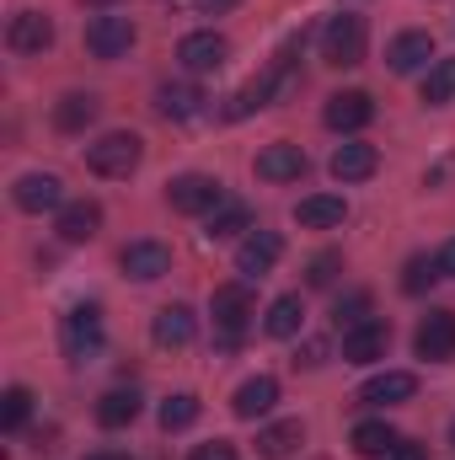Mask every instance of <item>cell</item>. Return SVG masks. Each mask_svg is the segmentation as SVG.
Instances as JSON below:
<instances>
[{"label":"cell","mask_w":455,"mask_h":460,"mask_svg":"<svg viewBox=\"0 0 455 460\" xmlns=\"http://www.w3.org/2000/svg\"><path fill=\"white\" fill-rule=\"evenodd\" d=\"M103 311L97 305H76V311H65V322H59V353L70 358V364H86V358H97L103 353Z\"/></svg>","instance_id":"obj_1"},{"label":"cell","mask_w":455,"mask_h":460,"mask_svg":"<svg viewBox=\"0 0 455 460\" xmlns=\"http://www.w3.org/2000/svg\"><path fill=\"white\" fill-rule=\"evenodd\" d=\"M364 43H370V27H364V16H353V11H338V16H327V27H322V59L327 65H359L364 59Z\"/></svg>","instance_id":"obj_2"},{"label":"cell","mask_w":455,"mask_h":460,"mask_svg":"<svg viewBox=\"0 0 455 460\" xmlns=\"http://www.w3.org/2000/svg\"><path fill=\"white\" fill-rule=\"evenodd\" d=\"M139 155H145V139L139 134H103L97 145H86V166L97 172V177H129L134 166H139Z\"/></svg>","instance_id":"obj_3"},{"label":"cell","mask_w":455,"mask_h":460,"mask_svg":"<svg viewBox=\"0 0 455 460\" xmlns=\"http://www.w3.org/2000/svg\"><path fill=\"white\" fill-rule=\"evenodd\" d=\"M166 204L177 215H215L226 204V188L215 177H204V172H183V177L166 182Z\"/></svg>","instance_id":"obj_4"},{"label":"cell","mask_w":455,"mask_h":460,"mask_svg":"<svg viewBox=\"0 0 455 460\" xmlns=\"http://www.w3.org/2000/svg\"><path fill=\"white\" fill-rule=\"evenodd\" d=\"M252 289L246 284H220L215 289V300H210V316H215V332L226 338V343H236L241 332H246V322H252Z\"/></svg>","instance_id":"obj_5"},{"label":"cell","mask_w":455,"mask_h":460,"mask_svg":"<svg viewBox=\"0 0 455 460\" xmlns=\"http://www.w3.org/2000/svg\"><path fill=\"white\" fill-rule=\"evenodd\" d=\"M279 257H284L279 230H246L241 246H236V273H241V279H268V273L279 268Z\"/></svg>","instance_id":"obj_6"},{"label":"cell","mask_w":455,"mask_h":460,"mask_svg":"<svg viewBox=\"0 0 455 460\" xmlns=\"http://www.w3.org/2000/svg\"><path fill=\"white\" fill-rule=\"evenodd\" d=\"M86 49L97 59H123L134 49V22L129 16H92L86 22Z\"/></svg>","instance_id":"obj_7"},{"label":"cell","mask_w":455,"mask_h":460,"mask_svg":"<svg viewBox=\"0 0 455 460\" xmlns=\"http://www.w3.org/2000/svg\"><path fill=\"white\" fill-rule=\"evenodd\" d=\"M413 348H418V358H429V364L455 358V311H429V316L418 322Z\"/></svg>","instance_id":"obj_8"},{"label":"cell","mask_w":455,"mask_h":460,"mask_svg":"<svg viewBox=\"0 0 455 460\" xmlns=\"http://www.w3.org/2000/svg\"><path fill=\"white\" fill-rule=\"evenodd\" d=\"M118 268H123L129 279H139V284H156V279L172 273V252H166L161 241H129L123 257H118Z\"/></svg>","instance_id":"obj_9"},{"label":"cell","mask_w":455,"mask_h":460,"mask_svg":"<svg viewBox=\"0 0 455 460\" xmlns=\"http://www.w3.org/2000/svg\"><path fill=\"white\" fill-rule=\"evenodd\" d=\"M177 59H183V70H193V75H210V70H220L230 59V43L220 32H188L183 43H177Z\"/></svg>","instance_id":"obj_10"},{"label":"cell","mask_w":455,"mask_h":460,"mask_svg":"<svg viewBox=\"0 0 455 460\" xmlns=\"http://www.w3.org/2000/svg\"><path fill=\"white\" fill-rule=\"evenodd\" d=\"M54 43V22L43 11H16L11 27H5V49L11 54H43Z\"/></svg>","instance_id":"obj_11"},{"label":"cell","mask_w":455,"mask_h":460,"mask_svg":"<svg viewBox=\"0 0 455 460\" xmlns=\"http://www.w3.org/2000/svg\"><path fill=\"white\" fill-rule=\"evenodd\" d=\"M11 199H16V209H27V215L65 209V193H59V177H54V172H27V177H16Z\"/></svg>","instance_id":"obj_12"},{"label":"cell","mask_w":455,"mask_h":460,"mask_svg":"<svg viewBox=\"0 0 455 460\" xmlns=\"http://www.w3.org/2000/svg\"><path fill=\"white\" fill-rule=\"evenodd\" d=\"M386 343H391V327L370 316V322H359V327L343 332V358L348 364H375V358H386Z\"/></svg>","instance_id":"obj_13"},{"label":"cell","mask_w":455,"mask_h":460,"mask_svg":"<svg viewBox=\"0 0 455 460\" xmlns=\"http://www.w3.org/2000/svg\"><path fill=\"white\" fill-rule=\"evenodd\" d=\"M257 177H263V182H300V177H306V150L290 145V139L268 145V150L257 155Z\"/></svg>","instance_id":"obj_14"},{"label":"cell","mask_w":455,"mask_h":460,"mask_svg":"<svg viewBox=\"0 0 455 460\" xmlns=\"http://www.w3.org/2000/svg\"><path fill=\"white\" fill-rule=\"evenodd\" d=\"M150 338H156V348H188L199 338V316L188 305H161L150 322Z\"/></svg>","instance_id":"obj_15"},{"label":"cell","mask_w":455,"mask_h":460,"mask_svg":"<svg viewBox=\"0 0 455 460\" xmlns=\"http://www.w3.org/2000/svg\"><path fill=\"white\" fill-rule=\"evenodd\" d=\"M327 128H338V134H359L370 118H375V102H370V92H338V97H327Z\"/></svg>","instance_id":"obj_16"},{"label":"cell","mask_w":455,"mask_h":460,"mask_svg":"<svg viewBox=\"0 0 455 460\" xmlns=\"http://www.w3.org/2000/svg\"><path fill=\"white\" fill-rule=\"evenodd\" d=\"M375 166H380V150H375V145H359V139L338 145L333 161H327V172H333L338 182H364V177H375Z\"/></svg>","instance_id":"obj_17"},{"label":"cell","mask_w":455,"mask_h":460,"mask_svg":"<svg viewBox=\"0 0 455 460\" xmlns=\"http://www.w3.org/2000/svg\"><path fill=\"white\" fill-rule=\"evenodd\" d=\"M386 65H391L397 75H413V70L434 65V38H429V32H402V38H391Z\"/></svg>","instance_id":"obj_18"},{"label":"cell","mask_w":455,"mask_h":460,"mask_svg":"<svg viewBox=\"0 0 455 460\" xmlns=\"http://www.w3.org/2000/svg\"><path fill=\"white\" fill-rule=\"evenodd\" d=\"M413 391H418V380H413L407 369H386V375H370V380H364L359 402H370V407H397V402H413Z\"/></svg>","instance_id":"obj_19"},{"label":"cell","mask_w":455,"mask_h":460,"mask_svg":"<svg viewBox=\"0 0 455 460\" xmlns=\"http://www.w3.org/2000/svg\"><path fill=\"white\" fill-rule=\"evenodd\" d=\"M54 230H59V241H70V246L92 241V235L103 230V204H92V199L65 204V209H59V220H54Z\"/></svg>","instance_id":"obj_20"},{"label":"cell","mask_w":455,"mask_h":460,"mask_svg":"<svg viewBox=\"0 0 455 460\" xmlns=\"http://www.w3.org/2000/svg\"><path fill=\"white\" fill-rule=\"evenodd\" d=\"M273 402H279V380H273V375H252V380L236 385V402H230V407H236V418L252 423V418L273 412Z\"/></svg>","instance_id":"obj_21"},{"label":"cell","mask_w":455,"mask_h":460,"mask_svg":"<svg viewBox=\"0 0 455 460\" xmlns=\"http://www.w3.org/2000/svg\"><path fill=\"white\" fill-rule=\"evenodd\" d=\"M348 445H353V456H364V460H386L397 445H402V439H397V429H391V423H380V418H364V423H353Z\"/></svg>","instance_id":"obj_22"},{"label":"cell","mask_w":455,"mask_h":460,"mask_svg":"<svg viewBox=\"0 0 455 460\" xmlns=\"http://www.w3.org/2000/svg\"><path fill=\"white\" fill-rule=\"evenodd\" d=\"M295 220L306 230H333L348 220V204H343L338 193H311V199H300L295 204Z\"/></svg>","instance_id":"obj_23"},{"label":"cell","mask_w":455,"mask_h":460,"mask_svg":"<svg viewBox=\"0 0 455 460\" xmlns=\"http://www.w3.org/2000/svg\"><path fill=\"white\" fill-rule=\"evenodd\" d=\"M295 445H306V429H300V418L268 423V429L257 434V456H263V460H284V456H295Z\"/></svg>","instance_id":"obj_24"},{"label":"cell","mask_w":455,"mask_h":460,"mask_svg":"<svg viewBox=\"0 0 455 460\" xmlns=\"http://www.w3.org/2000/svg\"><path fill=\"white\" fill-rule=\"evenodd\" d=\"M156 113L172 118V123H188V118L204 113V92L199 86H161L156 92Z\"/></svg>","instance_id":"obj_25"},{"label":"cell","mask_w":455,"mask_h":460,"mask_svg":"<svg viewBox=\"0 0 455 460\" xmlns=\"http://www.w3.org/2000/svg\"><path fill=\"white\" fill-rule=\"evenodd\" d=\"M97 108H103V102H97L92 92H70V97L54 102V128H59V134H81V128L97 118Z\"/></svg>","instance_id":"obj_26"},{"label":"cell","mask_w":455,"mask_h":460,"mask_svg":"<svg viewBox=\"0 0 455 460\" xmlns=\"http://www.w3.org/2000/svg\"><path fill=\"white\" fill-rule=\"evenodd\" d=\"M139 418V391L134 385H113L103 402H97V423L103 429H129Z\"/></svg>","instance_id":"obj_27"},{"label":"cell","mask_w":455,"mask_h":460,"mask_svg":"<svg viewBox=\"0 0 455 460\" xmlns=\"http://www.w3.org/2000/svg\"><path fill=\"white\" fill-rule=\"evenodd\" d=\"M306 327V305H300V295H279L273 305H268V316H263V332L268 338H295Z\"/></svg>","instance_id":"obj_28"},{"label":"cell","mask_w":455,"mask_h":460,"mask_svg":"<svg viewBox=\"0 0 455 460\" xmlns=\"http://www.w3.org/2000/svg\"><path fill=\"white\" fill-rule=\"evenodd\" d=\"M424 102H429V108L455 102V59H434V65H429V75H424Z\"/></svg>","instance_id":"obj_29"},{"label":"cell","mask_w":455,"mask_h":460,"mask_svg":"<svg viewBox=\"0 0 455 460\" xmlns=\"http://www.w3.org/2000/svg\"><path fill=\"white\" fill-rule=\"evenodd\" d=\"M27 418H32V391H27V385H11V391L0 396V429H5V434H22Z\"/></svg>","instance_id":"obj_30"},{"label":"cell","mask_w":455,"mask_h":460,"mask_svg":"<svg viewBox=\"0 0 455 460\" xmlns=\"http://www.w3.org/2000/svg\"><path fill=\"white\" fill-rule=\"evenodd\" d=\"M193 423H199V396L183 391V396H166V402H161V429H166V434H183V429H193Z\"/></svg>","instance_id":"obj_31"},{"label":"cell","mask_w":455,"mask_h":460,"mask_svg":"<svg viewBox=\"0 0 455 460\" xmlns=\"http://www.w3.org/2000/svg\"><path fill=\"white\" fill-rule=\"evenodd\" d=\"M434 279H445L440 257H407V268H402V289H407V295H424V289H434Z\"/></svg>","instance_id":"obj_32"},{"label":"cell","mask_w":455,"mask_h":460,"mask_svg":"<svg viewBox=\"0 0 455 460\" xmlns=\"http://www.w3.org/2000/svg\"><path fill=\"white\" fill-rule=\"evenodd\" d=\"M241 230H252V215H246V204H220V209L210 215V235H215V241H226V235H241Z\"/></svg>","instance_id":"obj_33"},{"label":"cell","mask_w":455,"mask_h":460,"mask_svg":"<svg viewBox=\"0 0 455 460\" xmlns=\"http://www.w3.org/2000/svg\"><path fill=\"white\" fill-rule=\"evenodd\" d=\"M338 273H343V252H317V257L306 262V284H311V289H327Z\"/></svg>","instance_id":"obj_34"},{"label":"cell","mask_w":455,"mask_h":460,"mask_svg":"<svg viewBox=\"0 0 455 460\" xmlns=\"http://www.w3.org/2000/svg\"><path fill=\"white\" fill-rule=\"evenodd\" d=\"M338 332H348V327H359V322H370V295H348V300H338Z\"/></svg>","instance_id":"obj_35"},{"label":"cell","mask_w":455,"mask_h":460,"mask_svg":"<svg viewBox=\"0 0 455 460\" xmlns=\"http://www.w3.org/2000/svg\"><path fill=\"white\" fill-rule=\"evenodd\" d=\"M188 460H236V445H226V439H215V445H199Z\"/></svg>","instance_id":"obj_36"},{"label":"cell","mask_w":455,"mask_h":460,"mask_svg":"<svg viewBox=\"0 0 455 460\" xmlns=\"http://www.w3.org/2000/svg\"><path fill=\"white\" fill-rule=\"evenodd\" d=\"M236 5H241V0H199L204 16H226V11H236Z\"/></svg>","instance_id":"obj_37"},{"label":"cell","mask_w":455,"mask_h":460,"mask_svg":"<svg viewBox=\"0 0 455 460\" xmlns=\"http://www.w3.org/2000/svg\"><path fill=\"white\" fill-rule=\"evenodd\" d=\"M386 460H424V445H407V439H402V445H397Z\"/></svg>","instance_id":"obj_38"},{"label":"cell","mask_w":455,"mask_h":460,"mask_svg":"<svg viewBox=\"0 0 455 460\" xmlns=\"http://www.w3.org/2000/svg\"><path fill=\"white\" fill-rule=\"evenodd\" d=\"M440 268H445V273H451V279H455V241H451V246H445V252H440Z\"/></svg>","instance_id":"obj_39"},{"label":"cell","mask_w":455,"mask_h":460,"mask_svg":"<svg viewBox=\"0 0 455 460\" xmlns=\"http://www.w3.org/2000/svg\"><path fill=\"white\" fill-rule=\"evenodd\" d=\"M86 460H129V456H118V450H97V456H86Z\"/></svg>","instance_id":"obj_40"},{"label":"cell","mask_w":455,"mask_h":460,"mask_svg":"<svg viewBox=\"0 0 455 460\" xmlns=\"http://www.w3.org/2000/svg\"><path fill=\"white\" fill-rule=\"evenodd\" d=\"M86 5H118V0H86Z\"/></svg>","instance_id":"obj_41"},{"label":"cell","mask_w":455,"mask_h":460,"mask_svg":"<svg viewBox=\"0 0 455 460\" xmlns=\"http://www.w3.org/2000/svg\"><path fill=\"white\" fill-rule=\"evenodd\" d=\"M451 445H455V423H451Z\"/></svg>","instance_id":"obj_42"}]
</instances>
